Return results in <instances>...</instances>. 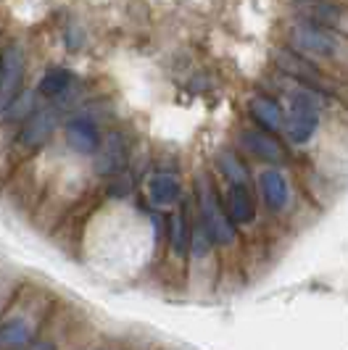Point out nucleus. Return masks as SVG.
<instances>
[{
  "label": "nucleus",
  "instance_id": "nucleus-16",
  "mask_svg": "<svg viewBox=\"0 0 348 350\" xmlns=\"http://www.w3.org/2000/svg\"><path fill=\"white\" fill-rule=\"evenodd\" d=\"M71 88V71L69 69H61V66H53L42 74V79H40V85H37V92L42 95V98H61V95H66Z\"/></svg>",
  "mask_w": 348,
  "mask_h": 350
},
{
  "label": "nucleus",
  "instance_id": "nucleus-4",
  "mask_svg": "<svg viewBox=\"0 0 348 350\" xmlns=\"http://www.w3.org/2000/svg\"><path fill=\"white\" fill-rule=\"evenodd\" d=\"M296 14L348 37V3L343 0H296Z\"/></svg>",
  "mask_w": 348,
  "mask_h": 350
},
{
  "label": "nucleus",
  "instance_id": "nucleus-17",
  "mask_svg": "<svg viewBox=\"0 0 348 350\" xmlns=\"http://www.w3.org/2000/svg\"><path fill=\"white\" fill-rule=\"evenodd\" d=\"M216 163H219L222 174L227 176V182H248V169H245V163L235 156V153L222 150V153L216 156Z\"/></svg>",
  "mask_w": 348,
  "mask_h": 350
},
{
  "label": "nucleus",
  "instance_id": "nucleus-12",
  "mask_svg": "<svg viewBox=\"0 0 348 350\" xmlns=\"http://www.w3.org/2000/svg\"><path fill=\"white\" fill-rule=\"evenodd\" d=\"M124 163H127V145H124L122 135H108L101 148H98V161H95V169L98 174H116L122 172Z\"/></svg>",
  "mask_w": 348,
  "mask_h": 350
},
{
  "label": "nucleus",
  "instance_id": "nucleus-6",
  "mask_svg": "<svg viewBox=\"0 0 348 350\" xmlns=\"http://www.w3.org/2000/svg\"><path fill=\"white\" fill-rule=\"evenodd\" d=\"M58 126V111L55 108H40L29 119H24L21 132L16 137V145L21 150H37L40 145L51 140V135Z\"/></svg>",
  "mask_w": 348,
  "mask_h": 350
},
{
  "label": "nucleus",
  "instance_id": "nucleus-13",
  "mask_svg": "<svg viewBox=\"0 0 348 350\" xmlns=\"http://www.w3.org/2000/svg\"><path fill=\"white\" fill-rule=\"evenodd\" d=\"M248 111H251V116L259 122V126H264L266 132H277V129L285 126V113H282L279 103L272 100V98H266V95L251 98V100H248Z\"/></svg>",
  "mask_w": 348,
  "mask_h": 350
},
{
  "label": "nucleus",
  "instance_id": "nucleus-7",
  "mask_svg": "<svg viewBox=\"0 0 348 350\" xmlns=\"http://www.w3.org/2000/svg\"><path fill=\"white\" fill-rule=\"evenodd\" d=\"M64 140L69 145L74 153H79V156H92V153H98V148H101V129H98V124L92 122V119H87V116H74L66 122L64 126Z\"/></svg>",
  "mask_w": 348,
  "mask_h": 350
},
{
  "label": "nucleus",
  "instance_id": "nucleus-10",
  "mask_svg": "<svg viewBox=\"0 0 348 350\" xmlns=\"http://www.w3.org/2000/svg\"><path fill=\"white\" fill-rule=\"evenodd\" d=\"M227 216L235 224H251L256 219V200L248 187V182H229L227 190Z\"/></svg>",
  "mask_w": 348,
  "mask_h": 350
},
{
  "label": "nucleus",
  "instance_id": "nucleus-9",
  "mask_svg": "<svg viewBox=\"0 0 348 350\" xmlns=\"http://www.w3.org/2000/svg\"><path fill=\"white\" fill-rule=\"evenodd\" d=\"M259 193L266 203V208L279 213L290 203V185L279 169H264L259 174Z\"/></svg>",
  "mask_w": 348,
  "mask_h": 350
},
{
  "label": "nucleus",
  "instance_id": "nucleus-3",
  "mask_svg": "<svg viewBox=\"0 0 348 350\" xmlns=\"http://www.w3.org/2000/svg\"><path fill=\"white\" fill-rule=\"evenodd\" d=\"M195 198H198V208H201V221L206 224L214 243L216 245L235 243V221L227 216V211H222L216 193H214V185L206 176L195 179Z\"/></svg>",
  "mask_w": 348,
  "mask_h": 350
},
{
  "label": "nucleus",
  "instance_id": "nucleus-5",
  "mask_svg": "<svg viewBox=\"0 0 348 350\" xmlns=\"http://www.w3.org/2000/svg\"><path fill=\"white\" fill-rule=\"evenodd\" d=\"M24 85V55L18 45H5L0 53V113L21 95Z\"/></svg>",
  "mask_w": 348,
  "mask_h": 350
},
{
  "label": "nucleus",
  "instance_id": "nucleus-8",
  "mask_svg": "<svg viewBox=\"0 0 348 350\" xmlns=\"http://www.w3.org/2000/svg\"><path fill=\"white\" fill-rule=\"evenodd\" d=\"M240 145L259 161H266V163H282L288 153L282 148V142L275 137V132H261V129H245L240 132Z\"/></svg>",
  "mask_w": 348,
  "mask_h": 350
},
{
  "label": "nucleus",
  "instance_id": "nucleus-14",
  "mask_svg": "<svg viewBox=\"0 0 348 350\" xmlns=\"http://www.w3.org/2000/svg\"><path fill=\"white\" fill-rule=\"evenodd\" d=\"M190 237H192L190 216H188V208H185V206H179V208L172 213V219H169V243H172V250L177 256H188V250H190Z\"/></svg>",
  "mask_w": 348,
  "mask_h": 350
},
{
  "label": "nucleus",
  "instance_id": "nucleus-1",
  "mask_svg": "<svg viewBox=\"0 0 348 350\" xmlns=\"http://www.w3.org/2000/svg\"><path fill=\"white\" fill-rule=\"evenodd\" d=\"M290 48L303 53L306 58H322V61H346L348 58V37L332 32L327 27H319L306 18H296L288 27Z\"/></svg>",
  "mask_w": 348,
  "mask_h": 350
},
{
  "label": "nucleus",
  "instance_id": "nucleus-2",
  "mask_svg": "<svg viewBox=\"0 0 348 350\" xmlns=\"http://www.w3.org/2000/svg\"><path fill=\"white\" fill-rule=\"evenodd\" d=\"M319 124H322V92L301 85L290 92V103H288V116H285L288 140L293 145L312 142Z\"/></svg>",
  "mask_w": 348,
  "mask_h": 350
},
{
  "label": "nucleus",
  "instance_id": "nucleus-15",
  "mask_svg": "<svg viewBox=\"0 0 348 350\" xmlns=\"http://www.w3.org/2000/svg\"><path fill=\"white\" fill-rule=\"evenodd\" d=\"M32 340V327L24 319H11L0 327V350L27 348Z\"/></svg>",
  "mask_w": 348,
  "mask_h": 350
},
{
  "label": "nucleus",
  "instance_id": "nucleus-11",
  "mask_svg": "<svg viewBox=\"0 0 348 350\" xmlns=\"http://www.w3.org/2000/svg\"><path fill=\"white\" fill-rule=\"evenodd\" d=\"M179 198H182V185L174 174L158 172L148 179V200L156 208H172L174 203H179Z\"/></svg>",
  "mask_w": 348,
  "mask_h": 350
},
{
  "label": "nucleus",
  "instance_id": "nucleus-18",
  "mask_svg": "<svg viewBox=\"0 0 348 350\" xmlns=\"http://www.w3.org/2000/svg\"><path fill=\"white\" fill-rule=\"evenodd\" d=\"M37 108H35V95H29V92H21L14 103L8 105V119L11 122H18V119H29L32 113H35Z\"/></svg>",
  "mask_w": 348,
  "mask_h": 350
}]
</instances>
